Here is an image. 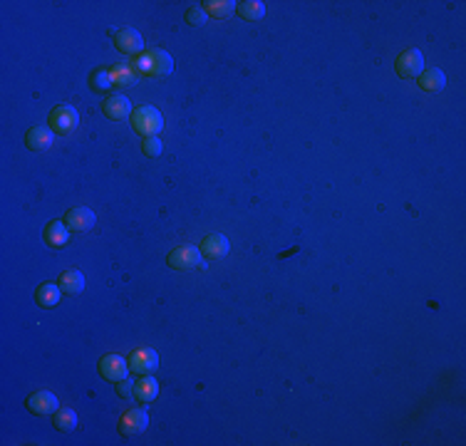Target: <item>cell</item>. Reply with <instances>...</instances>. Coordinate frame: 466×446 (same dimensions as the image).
Wrapping results in <instances>:
<instances>
[{"label": "cell", "mask_w": 466, "mask_h": 446, "mask_svg": "<svg viewBox=\"0 0 466 446\" xmlns=\"http://www.w3.org/2000/svg\"><path fill=\"white\" fill-rule=\"evenodd\" d=\"M134 70L139 72V75H151V77H169V75L174 72V58H171L169 52L154 47V50L149 52L136 55Z\"/></svg>", "instance_id": "6da1fadb"}, {"label": "cell", "mask_w": 466, "mask_h": 446, "mask_svg": "<svg viewBox=\"0 0 466 446\" xmlns=\"http://www.w3.org/2000/svg\"><path fill=\"white\" fill-rule=\"evenodd\" d=\"M164 127V119H162V112L151 107V104H144L139 110H134V116H132V129L136 134H142L144 139L147 136H156L162 132Z\"/></svg>", "instance_id": "7a4b0ae2"}, {"label": "cell", "mask_w": 466, "mask_h": 446, "mask_svg": "<svg viewBox=\"0 0 466 446\" xmlns=\"http://www.w3.org/2000/svg\"><path fill=\"white\" fill-rule=\"evenodd\" d=\"M79 127V114L75 107H70V104H60V107H55V110L50 112V129L55 132V134H72V132Z\"/></svg>", "instance_id": "3957f363"}, {"label": "cell", "mask_w": 466, "mask_h": 446, "mask_svg": "<svg viewBox=\"0 0 466 446\" xmlns=\"http://www.w3.org/2000/svg\"><path fill=\"white\" fill-rule=\"evenodd\" d=\"M395 70H397V75H400L402 79L419 77L421 72H424V55H421V50H417V47H409V50H404L400 58H397Z\"/></svg>", "instance_id": "277c9868"}, {"label": "cell", "mask_w": 466, "mask_h": 446, "mask_svg": "<svg viewBox=\"0 0 466 446\" xmlns=\"http://www.w3.org/2000/svg\"><path fill=\"white\" fill-rule=\"evenodd\" d=\"M167 263L174 271H191L201 263V251L196 246H179L169 253Z\"/></svg>", "instance_id": "5b68a950"}, {"label": "cell", "mask_w": 466, "mask_h": 446, "mask_svg": "<svg viewBox=\"0 0 466 446\" xmlns=\"http://www.w3.org/2000/svg\"><path fill=\"white\" fill-rule=\"evenodd\" d=\"M159 367V355L151 347H139L130 355V369L134 375H151Z\"/></svg>", "instance_id": "8992f818"}, {"label": "cell", "mask_w": 466, "mask_h": 446, "mask_svg": "<svg viewBox=\"0 0 466 446\" xmlns=\"http://www.w3.org/2000/svg\"><path fill=\"white\" fill-rule=\"evenodd\" d=\"M99 372H102L104 380L119 382L130 375V360H124L122 355H104L99 360Z\"/></svg>", "instance_id": "52a82bcc"}, {"label": "cell", "mask_w": 466, "mask_h": 446, "mask_svg": "<svg viewBox=\"0 0 466 446\" xmlns=\"http://www.w3.org/2000/svg\"><path fill=\"white\" fill-rule=\"evenodd\" d=\"M65 223H67V228H70V231L84 233V231H90V228H95V223H97V216H95V211H90V208L77 206V208H70V211H67Z\"/></svg>", "instance_id": "ba28073f"}, {"label": "cell", "mask_w": 466, "mask_h": 446, "mask_svg": "<svg viewBox=\"0 0 466 446\" xmlns=\"http://www.w3.org/2000/svg\"><path fill=\"white\" fill-rule=\"evenodd\" d=\"M147 424H149V417H147L144 409H130L119 419V434L122 436H136V434H142L147 429Z\"/></svg>", "instance_id": "9c48e42d"}, {"label": "cell", "mask_w": 466, "mask_h": 446, "mask_svg": "<svg viewBox=\"0 0 466 446\" xmlns=\"http://www.w3.org/2000/svg\"><path fill=\"white\" fill-rule=\"evenodd\" d=\"M27 409L33 414H40V417H47V414H55L60 409V399L52 392L40 389V392L27 397Z\"/></svg>", "instance_id": "30bf717a"}, {"label": "cell", "mask_w": 466, "mask_h": 446, "mask_svg": "<svg viewBox=\"0 0 466 446\" xmlns=\"http://www.w3.org/2000/svg\"><path fill=\"white\" fill-rule=\"evenodd\" d=\"M114 45L122 52H127V55H142L144 40L134 27H122V30H116L114 33Z\"/></svg>", "instance_id": "8fae6325"}, {"label": "cell", "mask_w": 466, "mask_h": 446, "mask_svg": "<svg viewBox=\"0 0 466 446\" xmlns=\"http://www.w3.org/2000/svg\"><path fill=\"white\" fill-rule=\"evenodd\" d=\"M201 256H206V258H226L228 251H231V243H228L226 236H221V233H214V236H206V238L201 240Z\"/></svg>", "instance_id": "7c38bea8"}, {"label": "cell", "mask_w": 466, "mask_h": 446, "mask_svg": "<svg viewBox=\"0 0 466 446\" xmlns=\"http://www.w3.org/2000/svg\"><path fill=\"white\" fill-rule=\"evenodd\" d=\"M55 142V132L50 127H33V129L25 134V144L30 151H42V149H50Z\"/></svg>", "instance_id": "4fadbf2b"}, {"label": "cell", "mask_w": 466, "mask_h": 446, "mask_svg": "<svg viewBox=\"0 0 466 446\" xmlns=\"http://www.w3.org/2000/svg\"><path fill=\"white\" fill-rule=\"evenodd\" d=\"M102 110L110 119H127L132 114V102L124 95H112V97L104 99Z\"/></svg>", "instance_id": "5bb4252c"}, {"label": "cell", "mask_w": 466, "mask_h": 446, "mask_svg": "<svg viewBox=\"0 0 466 446\" xmlns=\"http://www.w3.org/2000/svg\"><path fill=\"white\" fill-rule=\"evenodd\" d=\"M67 240H70V228H67L65 221H52V223H47V228H45L47 246L62 248V246H67Z\"/></svg>", "instance_id": "9a60e30c"}, {"label": "cell", "mask_w": 466, "mask_h": 446, "mask_svg": "<svg viewBox=\"0 0 466 446\" xmlns=\"http://www.w3.org/2000/svg\"><path fill=\"white\" fill-rule=\"evenodd\" d=\"M444 84H447V77H444V72L439 67H429L419 75V87L424 92H441Z\"/></svg>", "instance_id": "2e32d148"}, {"label": "cell", "mask_w": 466, "mask_h": 446, "mask_svg": "<svg viewBox=\"0 0 466 446\" xmlns=\"http://www.w3.org/2000/svg\"><path fill=\"white\" fill-rule=\"evenodd\" d=\"M60 285L58 283H45V285H40L38 293H35V300H38L40 308H58L60 303Z\"/></svg>", "instance_id": "e0dca14e"}, {"label": "cell", "mask_w": 466, "mask_h": 446, "mask_svg": "<svg viewBox=\"0 0 466 446\" xmlns=\"http://www.w3.org/2000/svg\"><path fill=\"white\" fill-rule=\"evenodd\" d=\"M58 285L60 290L67 293V295H77V293L84 290V275L79 271H67L60 275Z\"/></svg>", "instance_id": "ac0fdd59"}, {"label": "cell", "mask_w": 466, "mask_h": 446, "mask_svg": "<svg viewBox=\"0 0 466 446\" xmlns=\"http://www.w3.org/2000/svg\"><path fill=\"white\" fill-rule=\"evenodd\" d=\"M159 397V382L154 377L144 375V380L136 382V392H134V399L139 401H154Z\"/></svg>", "instance_id": "d6986e66"}, {"label": "cell", "mask_w": 466, "mask_h": 446, "mask_svg": "<svg viewBox=\"0 0 466 446\" xmlns=\"http://www.w3.org/2000/svg\"><path fill=\"white\" fill-rule=\"evenodd\" d=\"M201 5H204L206 15H211V18H228L238 3H233V0H206Z\"/></svg>", "instance_id": "ffe728a7"}, {"label": "cell", "mask_w": 466, "mask_h": 446, "mask_svg": "<svg viewBox=\"0 0 466 446\" xmlns=\"http://www.w3.org/2000/svg\"><path fill=\"white\" fill-rule=\"evenodd\" d=\"M52 424H55V429H60V432H75V429H77V414H75V409L62 407L55 412Z\"/></svg>", "instance_id": "44dd1931"}, {"label": "cell", "mask_w": 466, "mask_h": 446, "mask_svg": "<svg viewBox=\"0 0 466 446\" xmlns=\"http://www.w3.org/2000/svg\"><path fill=\"white\" fill-rule=\"evenodd\" d=\"M112 72V79H114V84H122V87H130V84H134L136 79L142 77L139 72L134 70V65H116Z\"/></svg>", "instance_id": "7402d4cb"}, {"label": "cell", "mask_w": 466, "mask_h": 446, "mask_svg": "<svg viewBox=\"0 0 466 446\" xmlns=\"http://www.w3.org/2000/svg\"><path fill=\"white\" fill-rule=\"evenodd\" d=\"M236 10H238V15L243 20H260L263 15H266V5H263L260 0H246V3H238Z\"/></svg>", "instance_id": "603a6c76"}, {"label": "cell", "mask_w": 466, "mask_h": 446, "mask_svg": "<svg viewBox=\"0 0 466 446\" xmlns=\"http://www.w3.org/2000/svg\"><path fill=\"white\" fill-rule=\"evenodd\" d=\"M90 87L95 92H110L114 87V79H112V72L110 70H97L95 75L90 77Z\"/></svg>", "instance_id": "cb8c5ba5"}, {"label": "cell", "mask_w": 466, "mask_h": 446, "mask_svg": "<svg viewBox=\"0 0 466 446\" xmlns=\"http://www.w3.org/2000/svg\"><path fill=\"white\" fill-rule=\"evenodd\" d=\"M134 392H136L134 380H130V377H124V380L116 382V395L122 397V399H134Z\"/></svg>", "instance_id": "d4e9b609"}, {"label": "cell", "mask_w": 466, "mask_h": 446, "mask_svg": "<svg viewBox=\"0 0 466 446\" xmlns=\"http://www.w3.org/2000/svg\"><path fill=\"white\" fill-rule=\"evenodd\" d=\"M206 10H204V8H191V10H188L186 13V23L188 25H204V23H206Z\"/></svg>", "instance_id": "484cf974"}, {"label": "cell", "mask_w": 466, "mask_h": 446, "mask_svg": "<svg viewBox=\"0 0 466 446\" xmlns=\"http://www.w3.org/2000/svg\"><path fill=\"white\" fill-rule=\"evenodd\" d=\"M144 154L147 156L162 154V142H159V136H147V139H144Z\"/></svg>", "instance_id": "4316f807"}]
</instances>
